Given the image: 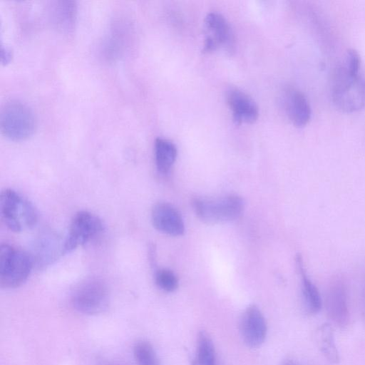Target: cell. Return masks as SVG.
Wrapping results in <instances>:
<instances>
[{
    "instance_id": "6da1fadb",
    "label": "cell",
    "mask_w": 365,
    "mask_h": 365,
    "mask_svg": "<svg viewBox=\"0 0 365 365\" xmlns=\"http://www.w3.org/2000/svg\"><path fill=\"white\" fill-rule=\"evenodd\" d=\"M331 98L336 108L344 113L362 109L365 106V78L342 61L334 73Z\"/></svg>"
},
{
    "instance_id": "7a4b0ae2",
    "label": "cell",
    "mask_w": 365,
    "mask_h": 365,
    "mask_svg": "<svg viewBox=\"0 0 365 365\" xmlns=\"http://www.w3.org/2000/svg\"><path fill=\"white\" fill-rule=\"evenodd\" d=\"M0 213L4 225L14 232L33 228L38 221L37 211L34 205L9 188L1 193Z\"/></svg>"
},
{
    "instance_id": "3957f363",
    "label": "cell",
    "mask_w": 365,
    "mask_h": 365,
    "mask_svg": "<svg viewBox=\"0 0 365 365\" xmlns=\"http://www.w3.org/2000/svg\"><path fill=\"white\" fill-rule=\"evenodd\" d=\"M192 206L197 217L208 224L227 222L237 219L242 213L245 202L236 195L216 198L196 197Z\"/></svg>"
},
{
    "instance_id": "277c9868",
    "label": "cell",
    "mask_w": 365,
    "mask_h": 365,
    "mask_svg": "<svg viewBox=\"0 0 365 365\" xmlns=\"http://www.w3.org/2000/svg\"><path fill=\"white\" fill-rule=\"evenodd\" d=\"M34 266L33 257L26 252L9 244L0 247V285L14 289L29 278Z\"/></svg>"
},
{
    "instance_id": "5b68a950",
    "label": "cell",
    "mask_w": 365,
    "mask_h": 365,
    "mask_svg": "<svg viewBox=\"0 0 365 365\" xmlns=\"http://www.w3.org/2000/svg\"><path fill=\"white\" fill-rule=\"evenodd\" d=\"M0 125L2 133L7 138L19 141L32 135L36 120L27 104L19 100H11L1 110Z\"/></svg>"
},
{
    "instance_id": "8992f818",
    "label": "cell",
    "mask_w": 365,
    "mask_h": 365,
    "mask_svg": "<svg viewBox=\"0 0 365 365\" xmlns=\"http://www.w3.org/2000/svg\"><path fill=\"white\" fill-rule=\"evenodd\" d=\"M109 291L107 285L98 279H88L80 284L71 294V304L78 312L96 315L108 307Z\"/></svg>"
},
{
    "instance_id": "52a82bcc",
    "label": "cell",
    "mask_w": 365,
    "mask_h": 365,
    "mask_svg": "<svg viewBox=\"0 0 365 365\" xmlns=\"http://www.w3.org/2000/svg\"><path fill=\"white\" fill-rule=\"evenodd\" d=\"M103 230L101 220L95 214L82 210L73 216L66 239L62 244V254H67L85 245Z\"/></svg>"
},
{
    "instance_id": "ba28073f",
    "label": "cell",
    "mask_w": 365,
    "mask_h": 365,
    "mask_svg": "<svg viewBox=\"0 0 365 365\" xmlns=\"http://www.w3.org/2000/svg\"><path fill=\"white\" fill-rule=\"evenodd\" d=\"M205 39L202 51L210 53L219 48L231 52L235 47V36L226 19L217 12H210L204 20Z\"/></svg>"
},
{
    "instance_id": "9c48e42d",
    "label": "cell",
    "mask_w": 365,
    "mask_h": 365,
    "mask_svg": "<svg viewBox=\"0 0 365 365\" xmlns=\"http://www.w3.org/2000/svg\"><path fill=\"white\" fill-rule=\"evenodd\" d=\"M240 331L244 343L250 348L263 344L267 332L266 319L255 304L248 306L242 314Z\"/></svg>"
},
{
    "instance_id": "30bf717a",
    "label": "cell",
    "mask_w": 365,
    "mask_h": 365,
    "mask_svg": "<svg viewBox=\"0 0 365 365\" xmlns=\"http://www.w3.org/2000/svg\"><path fill=\"white\" fill-rule=\"evenodd\" d=\"M326 307L329 317L336 324L343 327L347 324V292L341 278L336 277L330 282L327 293Z\"/></svg>"
},
{
    "instance_id": "8fae6325",
    "label": "cell",
    "mask_w": 365,
    "mask_h": 365,
    "mask_svg": "<svg viewBox=\"0 0 365 365\" xmlns=\"http://www.w3.org/2000/svg\"><path fill=\"white\" fill-rule=\"evenodd\" d=\"M282 104L288 118L294 126L302 128L308 123L311 118V108L302 92L292 86L285 88L282 93Z\"/></svg>"
},
{
    "instance_id": "7c38bea8",
    "label": "cell",
    "mask_w": 365,
    "mask_h": 365,
    "mask_svg": "<svg viewBox=\"0 0 365 365\" xmlns=\"http://www.w3.org/2000/svg\"><path fill=\"white\" fill-rule=\"evenodd\" d=\"M151 220L155 228L164 234L180 236L184 233L182 218L178 210L169 203L155 204L152 209Z\"/></svg>"
},
{
    "instance_id": "4fadbf2b",
    "label": "cell",
    "mask_w": 365,
    "mask_h": 365,
    "mask_svg": "<svg viewBox=\"0 0 365 365\" xmlns=\"http://www.w3.org/2000/svg\"><path fill=\"white\" fill-rule=\"evenodd\" d=\"M227 102L237 124L252 123L259 116V108L254 100L242 91L231 88L227 92Z\"/></svg>"
},
{
    "instance_id": "5bb4252c",
    "label": "cell",
    "mask_w": 365,
    "mask_h": 365,
    "mask_svg": "<svg viewBox=\"0 0 365 365\" xmlns=\"http://www.w3.org/2000/svg\"><path fill=\"white\" fill-rule=\"evenodd\" d=\"M296 264L301 277L302 292L305 307L309 313L317 314L322 308L320 294L316 286L307 277L300 255L296 257Z\"/></svg>"
},
{
    "instance_id": "9a60e30c",
    "label": "cell",
    "mask_w": 365,
    "mask_h": 365,
    "mask_svg": "<svg viewBox=\"0 0 365 365\" xmlns=\"http://www.w3.org/2000/svg\"><path fill=\"white\" fill-rule=\"evenodd\" d=\"M155 161L157 170L161 174L169 172L177 157V148L170 140L158 138L154 144Z\"/></svg>"
},
{
    "instance_id": "2e32d148",
    "label": "cell",
    "mask_w": 365,
    "mask_h": 365,
    "mask_svg": "<svg viewBox=\"0 0 365 365\" xmlns=\"http://www.w3.org/2000/svg\"><path fill=\"white\" fill-rule=\"evenodd\" d=\"M317 336L319 349L323 355L329 361L338 364L340 358L331 325L327 322L321 324L317 331Z\"/></svg>"
},
{
    "instance_id": "e0dca14e",
    "label": "cell",
    "mask_w": 365,
    "mask_h": 365,
    "mask_svg": "<svg viewBox=\"0 0 365 365\" xmlns=\"http://www.w3.org/2000/svg\"><path fill=\"white\" fill-rule=\"evenodd\" d=\"M53 19L57 26L63 31L73 29L76 15V6L72 1H59L53 8Z\"/></svg>"
},
{
    "instance_id": "ac0fdd59",
    "label": "cell",
    "mask_w": 365,
    "mask_h": 365,
    "mask_svg": "<svg viewBox=\"0 0 365 365\" xmlns=\"http://www.w3.org/2000/svg\"><path fill=\"white\" fill-rule=\"evenodd\" d=\"M194 360L199 365H217L216 352L213 341L205 331L197 337V355Z\"/></svg>"
},
{
    "instance_id": "d6986e66",
    "label": "cell",
    "mask_w": 365,
    "mask_h": 365,
    "mask_svg": "<svg viewBox=\"0 0 365 365\" xmlns=\"http://www.w3.org/2000/svg\"><path fill=\"white\" fill-rule=\"evenodd\" d=\"M133 356L138 365H160L157 354L150 343L136 342L133 349Z\"/></svg>"
},
{
    "instance_id": "ffe728a7",
    "label": "cell",
    "mask_w": 365,
    "mask_h": 365,
    "mask_svg": "<svg viewBox=\"0 0 365 365\" xmlns=\"http://www.w3.org/2000/svg\"><path fill=\"white\" fill-rule=\"evenodd\" d=\"M156 285L162 290L172 292L178 287V279L175 273L166 268L158 269L154 274Z\"/></svg>"
},
{
    "instance_id": "44dd1931",
    "label": "cell",
    "mask_w": 365,
    "mask_h": 365,
    "mask_svg": "<svg viewBox=\"0 0 365 365\" xmlns=\"http://www.w3.org/2000/svg\"><path fill=\"white\" fill-rule=\"evenodd\" d=\"M1 61L5 63L8 62L11 56L10 51H9L6 48H1Z\"/></svg>"
},
{
    "instance_id": "7402d4cb",
    "label": "cell",
    "mask_w": 365,
    "mask_h": 365,
    "mask_svg": "<svg viewBox=\"0 0 365 365\" xmlns=\"http://www.w3.org/2000/svg\"><path fill=\"white\" fill-rule=\"evenodd\" d=\"M284 365H297V364H295L294 363L291 362V361H287Z\"/></svg>"
}]
</instances>
